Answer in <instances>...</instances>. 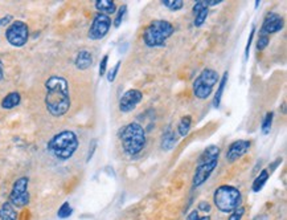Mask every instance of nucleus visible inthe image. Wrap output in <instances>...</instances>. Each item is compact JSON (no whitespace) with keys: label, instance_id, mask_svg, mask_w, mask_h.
<instances>
[{"label":"nucleus","instance_id":"f257e3e1","mask_svg":"<svg viewBox=\"0 0 287 220\" xmlns=\"http://www.w3.org/2000/svg\"><path fill=\"white\" fill-rule=\"evenodd\" d=\"M69 82L62 76L53 75L45 81V108L53 117H62L70 109Z\"/></svg>","mask_w":287,"mask_h":220},{"label":"nucleus","instance_id":"f03ea898","mask_svg":"<svg viewBox=\"0 0 287 220\" xmlns=\"http://www.w3.org/2000/svg\"><path fill=\"white\" fill-rule=\"evenodd\" d=\"M119 140L124 153L135 157L146 147V129L138 122H130L121 129Z\"/></svg>","mask_w":287,"mask_h":220},{"label":"nucleus","instance_id":"7ed1b4c3","mask_svg":"<svg viewBox=\"0 0 287 220\" xmlns=\"http://www.w3.org/2000/svg\"><path fill=\"white\" fill-rule=\"evenodd\" d=\"M78 145V137L75 131L64 130L50 138L48 142V150L57 159L68 160L75 155Z\"/></svg>","mask_w":287,"mask_h":220},{"label":"nucleus","instance_id":"20e7f679","mask_svg":"<svg viewBox=\"0 0 287 220\" xmlns=\"http://www.w3.org/2000/svg\"><path fill=\"white\" fill-rule=\"evenodd\" d=\"M218 157H220V147L216 145L208 146L201 153L193 174V187L203 186L211 178L212 173L218 165Z\"/></svg>","mask_w":287,"mask_h":220},{"label":"nucleus","instance_id":"39448f33","mask_svg":"<svg viewBox=\"0 0 287 220\" xmlns=\"http://www.w3.org/2000/svg\"><path fill=\"white\" fill-rule=\"evenodd\" d=\"M175 28L167 20H152L143 32L144 44L150 48L164 47L166 41L173 35Z\"/></svg>","mask_w":287,"mask_h":220},{"label":"nucleus","instance_id":"423d86ee","mask_svg":"<svg viewBox=\"0 0 287 220\" xmlns=\"http://www.w3.org/2000/svg\"><path fill=\"white\" fill-rule=\"evenodd\" d=\"M213 203L217 207L218 211H221L224 214H230L242 205V194L233 186L223 185L214 191Z\"/></svg>","mask_w":287,"mask_h":220},{"label":"nucleus","instance_id":"0eeeda50","mask_svg":"<svg viewBox=\"0 0 287 220\" xmlns=\"http://www.w3.org/2000/svg\"><path fill=\"white\" fill-rule=\"evenodd\" d=\"M220 76L214 69H204L193 82V94L198 100H207L212 94L213 88L218 82Z\"/></svg>","mask_w":287,"mask_h":220},{"label":"nucleus","instance_id":"6e6552de","mask_svg":"<svg viewBox=\"0 0 287 220\" xmlns=\"http://www.w3.org/2000/svg\"><path fill=\"white\" fill-rule=\"evenodd\" d=\"M5 39L12 47L16 48L24 47L30 40V28L27 23L21 20L12 21L5 30Z\"/></svg>","mask_w":287,"mask_h":220},{"label":"nucleus","instance_id":"1a4fd4ad","mask_svg":"<svg viewBox=\"0 0 287 220\" xmlns=\"http://www.w3.org/2000/svg\"><path fill=\"white\" fill-rule=\"evenodd\" d=\"M28 186H30V179L27 176H20L15 180L10 192V199H8V202L15 208H23L25 205L30 204V191H28Z\"/></svg>","mask_w":287,"mask_h":220},{"label":"nucleus","instance_id":"9d476101","mask_svg":"<svg viewBox=\"0 0 287 220\" xmlns=\"http://www.w3.org/2000/svg\"><path fill=\"white\" fill-rule=\"evenodd\" d=\"M111 17L105 14H97L91 21L89 28V39L90 40H101L109 33L110 27H111Z\"/></svg>","mask_w":287,"mask_h":220},{"label":"nucleus","instance_id":"9b49d317","mask_svg":"<svg viewBox=\"0 0 287 220\" xmlns=\"http://www.w3.org/2000/svg\"><path fill=\"white\" fill-rule=\"evenodd\" d=\"M143 100V93L138 89H129L124 92L123 95L119 100V110L122 113H130L140 104Z\"/></svg>","mask_w":287,"mask_h":220},{"label":"nucleus","instance_id":"f8f14e48","mask_svg":"<svg viewBox=\"0 0 287 220\" xmlns=\"http://www.w3.org/2000/svg\"><path fill=\"white\" fill-rule=\"evenodd\" d=\"M283 25H285V23H283L282 16L278 15L275 12H270V14L266 15L265 20H263L261 31H259V35L270 36L272 33H277V32L283 30Z\"/></svg>","mask_w":287,"mask_h":220},{"label":"nucleus","instance_id":"ddd939ff","mask_svg":"<svg viewBox=\"0 0 287 220\" xmlns=\"http://www.w3.org/2000/svg\"><path fill=\"white\" fill-rule=\"evenodd\" d=\"M250 147H252V142H250V141H234V142H232V143L229 145L228 150H227V159H228L230 163L236 162V160H238L240 158H242L243 155L250 150Z\"/></svg>","mask_w":287,"mask_h":220},{"label":"nucleus","instance_id":"4468645a","mask_svg":"<svg viewBox=\"0 0 287 220\" xmlns=\"http://www.w3.org/2000/svg\"><path fill=\"white\" fill-rule=\"evenodd\" d=\"M193 15H195V19H193V25L196 28H200L203 27V24L207 20V17L209 15V8L205 4L204 0H198L193 5Z\"/></svg>","mask_w":287,"mask_h":220},{"label":"nucleus","instance_id":"2eb2a0df","mask_svg":"<svg viewBox=\"0 0 287 220\" xmlns=\"http://www.w3.org/2000/svg\"><path fill=\"white\" fill-rule=\"evenodd\" d=\"M75 65L79 70L89 69L90 66L93 65V55H91V52L86 49L79 50L75 59Z\"/></svg>","mask_w":287,"mask_h":220},{"label":"nucleus","instance_id":"dca6fc26","mask_svg":"<svg viewBox=\"0 0 287 220\" xmlns=\"http://www.w3.org/2000/svg\"><path fill=\"white\" fill-rule=\"evenodd\" d=\"M21 102V94L19 92H10L1 101V108L4 110L15 109L16 106L20 105Z\"/></svg>","mask_w":287,"mask_h":220},{"label":"nucleus","instance_id":"f3484780","mask_svg":"<svg viewBox=\"0 0 287 220\" xmlns=\"http://www.w3.org/2000/svg\"><path fill=\"white\" fill-rule=\"evenodd\" d=\"M94 5L99 14H105L107 16L113 15L117 11V5L113 0H97Z\"/></svg>","mask_w":287,"mask_h":220},{"label":"nucleus","instance_id":"a211bd4d","mask_svg":"<svg viewBox=\"0 0 287 220\" xmlns=\"http://www.w3.org/2000/svg\"><path fill=\"white\" fill-rule=\"evenodd\" d=\"M0 220H17V211L10 202L0 205Z\"/></svg>","mask_w":287,"mask_h":220},{"label":"nucleus","instance_id":"6ab92c4d","mask_svg":"<svg viewBox=\"0 0 287 220\" xmlns=\"http://www.w3.org/2000/svg\"><path fill=\"white\" fill-rule=\"evenodd\" d=\"M228 77H229V73L228 72H225V73L223 75V77H221L220 82H218L217 92H216L214 98H213V106H214L216 109H218V108H220V105H221V98H223L225 86H227V84H228Z\"/></svg>","mask_w":287,"mask_h":220},{"label":"nucleus","instance_id":"aec40b11","mask_svg":"<svg viewBox=\"0 0 287 220\" xmlns=\"http://www.w3.org/2000/svg\"><path fill=\"white\" fill-rule=\"evenodd\" d=\"M178 143V137L176 134L173 133L172 129H167L166 133L163 134V138H162V149L164 151H169L172 150L173 146Z\"/></svg>","mask_w":287,"mask_h":220},{"label":"nucleus","instance_id":"412c9836","mask_svg":"<svg viewBox=\"0 0 287 220\" xmlns=\"http://www.w3.org/2000/svg\"><path fill=\"white\" fill-rule=\"evenodd\" d=\"M270 178V174H269L268 170H261V173L258 174L257 178L254 179L252 186V190L253 192H259V191L262 190L265 185H266V182Z\"/></svg>","mask_w":287,"mask_h":220},{"label":"nucleus","instance_id":"4be33fe9","mask_svg":"<svg viewBox=\"0 0 287 220\" xmlns=\"http://www.w3.org/2000/svg\"><path fill=\"white\" fill-rule=\"evenodd\" d=\"M191 125H192V117L191 115H185L183 117L178 125V133L180 137H187L191 130Z\"/></svg>","mask_w":287,"mask_h":220},{"label":"nucleus","instance_id":"5701e85b","mask_svg":"<svg viewBox=\"0 0 287 220\" xmlns=\"http://www.w3.org/2000/svg\"><path fill=\"white\" fill-rule=\"evenodd\" d=\"M272 120H274V113L272 111H268L262 121V125H261V131H262L263 135H268L270 133V130H272Z\"/></svg>","mask_w":287,"mask_h":220},{"label":"nucleus","instance_id":"b1692460","mask_svg":"<svg viewBox=\"0 0 287 220\" xmlns=\"http://www.w3.org/2000/svg\"><path fill=\"white\" fill-rule=\"evenodd\" d=\"M73 214V207L70 205L69 202H65L61 204V207L57 211V216H59L60 219H68L69 216H72Z\"/></svg>","mask_w":287,"mask_h":220},{"label":"nucleus","instance_id":"393cba45","mask_svg":"<svg viewBox=\"0 0 287 220\" xmlns=\"http://www.w3.org/2000/svg\"><path fill=\"white\" fill-rule=\"evenodd\" d=\"M126 12H127V5L123 4L119 7L118 12H115V19H114V27L115 28H118V27H121V24H122V21H123L124 19V15H126Z\"/></svg>","mask_w":287,"mask_h":220},{"label":"nucleus","instance_id":"a878e982","mask_svg":"<svg viewBox=\"0 0 287 220\" xmlns=\"http://www.w3.org/2000/svg\"><path fill=\"white\" fill-rule=\"evenodd\" d=\"M162 4L167 7L169 11H179L183 8V0H163Z\"/></svg>","mask_w":287,"mask_h":220},{"label":"nucleus","instance_id":"bb28decb","mask_svg":"<svg viewBox=\"0 0 287 220\" xmlns=\"http://www.w3.org/2000/svg\"><path fill=\"white\" fill-rule=\"evenodd\" d=\"M245 215V207H238L237 210H234L233 212H230L228 220H241Z\"/></svg>","mask_w":287,"mask_h":220},{"label":"nucleus","instance_id":"cd10ccee","mask_svg":"<svg viewBox=\"0 0 287 220\" xmlns=\"http://www.w3.org/2000/svg\"><path fill=\"white\" fill-rule=\"evenodd\" d=\"M254 33H256V25H252V31H250V33H249L248 43H246V48H245V60H248L249 59V50H250V47H252Z\"/></svg>","mask_w":287,"mask_h":220},{"label":"nucleus","instance_id":"c85d7f7f","mask_svg":"<svg viewBox=\"0 0 287 220\" xmlns=\"http://www.w3.org/2000/svg\"><path fill=\"white\" fill-rule=\"evenodd\" d=\"M269 43H270V37H269V36L259 35V37H258V41H257V49L263 50L265 48H266V47H268Z\"/></svg>","mask_w":287,"mask_h":220},{"label":"nucleus","instance_id":"c756f323","mask_svg":"<svg viewBox=\"0 0 287 220\" xmlns=\"http://www.w3.org/2000/svg\"><path fill=\"white\" fill-rule=\"evenodd\" d=\"M119 66H121V61H117V64L114 65V68L110 70L109 73H107V81L109 82H114L115 79H117V75H118V70Z\"/></svg>","mask_w":287,"mask_h":220},{"label":"nucleus","instance_id":"7c9ffc66","mask_svg":"<svg viewBox=\"0 0 287 220\" xmlns=\"http://www.w3.org/2000/svg\"><path fill=\"white\" fill-rule=\"evenodd\" d=\"M107 63H109V56L105 55L104 57H102V60H101V64H99V76H101V77L106 75V70H107Z\"/></svg>","mask_w":287,"mask_h":220},{"label":"nucleus","instance_id":"2f4dec72","mask_svg":"<svg viewBox=\"0 0 287 220\" xmlns=\"http://www.w3.org/2000/svg\"><path fill=\"white\" fill-rule=\"evenodd\" d=\"M211 204H209L208 202H200L198 203V207H197V211H201V212H205V214H209L211 212Z\"/></svg>","mask_w":287,"mask_h":220},{"label":"nucleus","instance_id":"473e14b6","mask_svg":"<svg viewBox=\"0 0 287 220\" xmlns=\"http://www.w3.org/2000/svg\"><path fill=\"white\" fill-rule=\"evenodd\" d=\"M95 149H97V140L91 141V146H90L89 153H88V157H86V162H90V159L93 158V154H94Z\"/></svg>","mask_w":287,"mask_h":220},{"label":"nucleus","instance_id":"72a5a7b5","mask_svg":"<svg viewBox=\"0 0 287 220\" xmlns=\"http://www.w3.org/2000/svg\"><path fill=\"white\" fill-rule=\"evenodd\" d=\"M14 21V17L11 15H5L0 19V27H8Z\"/></svg>","mask_w":287,"mask_h":220},{"label":"nucleus","instance_id":"f704fd0d","mask_svg":"<svg viewBox=\"0 0 287 220\" xmlns=\"http://www.w3.org/2000/svg\"><path fill=\"white\" fill-rule=\"evenodd\" d=\"M281 163H282V158H278V159H275V162H274V163H272V166H269V174H270V175H272V173L274 170H275V169H277L278 166L281 165Z\"/></svg>","mask_w":287,"mask_h":220},{"label":"nucleus","instance_id":"c9c22d12","mask_svg":"<svg viewBox=\"0 0 287 220\" xmlns=\"http://www.w3.org/2000/svg\"><path fill=\"white\" fill-rule=\"evenodd\" d=\"M200 215H198V211L197 210H193L191 211L187 216V220H198Z\"/></svg>","mask_w":287,"mask_h":220},{"label":"nucleus","instance_id":"e433bc0d","mask_svg":"<svg viewBox=\"0 0 287 220\" xmlns=\"http://www.w3.org/2000/svg\"><path fill=\"white\" fill-rule=\"evenodd\" d=\"M205 1V4H207V7H214V5H218L223 3V0H204Z\"/></svg>","mask_w":287,"mask_h":220},{"label":"nucleus","instance_id":"4c0bfd02","mask_svg":"<svg viewBox=\"0 0 287 220\" xmlns=\"http://www.w3.org/2000/svg\"><path fill=\"white\" fill-rule=\"evenodd\" d=\"M4 79V69H3V63L0 60V81Z\"/></svg>","mask_w":287,"mask_h":220},{"label":"nucleus","instance_id":"58836bf2","mask_svg":"<svg viewBox=\"0 0 287 220\" xmlns=\"http://www.w3.org/2000/svg\"><path fill=\"white\" fill-rule=\"evenodd\" d=\"M198 220H211V216H209V215L200 216V218H198Z\"/></svg>","mask_w":287,"mask_h":220},{"label":"nucleus","instance_id":"ea45409f","mask_svg":"<svg viewBox=\"0 0 287 220\" xmlns=\"http://www.w3.org/2000/svg\"><path fill=\"white\" fill-rule=\"evenodd\" d=\"M259 4H261V1H259V0H257V1H256V8H257Z\"/></svg>","mask_w":287,"mask_h":220}]
</instances>
